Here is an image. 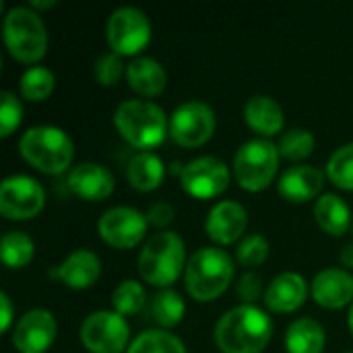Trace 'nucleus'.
I'll return each instance as SVG.
<instances>
[{
	"instance_id": "c9c22d12",
	"label": "nucleus",
	"mask_w": 353,
	"mask_h": 353,
	"mask_svg": "<svg viewBox=\"0 0 353 353\" xmlns=\"http://www.w3.org/2000/svg\"><path fill=\"white\" fill-rule=\"evenodd\" d=\"M238 298L244 302V304H254L261 296H263V277L254 271H248L240 277L238 281Z\"/></svg>"
},
{
	"instance_id": "dca6fc26",
	"label": "nucleus",
	"mask_w": 353,
	"mask_h": 353,
	"mask_svg": "<svg viewBox=\"0 0 353 353\" xmlns=\"http://www.w3.org/2000/svg\"><path fill=\"white\" fill-rule=\"evenodd\" d=\"M246 225H248V213L236 201H219L209 211L207 221H205L207 236L221 246H228L240 240L242 234L246 232Z\"/></svg>"
},
{
	"instance_id": "423d86ee",
	"label": "nucleus",
	"mask_w": 353,
	"mask_h": 353,
	"mask_svg": "<svg viewBox=\"0 0 353 353\" xmlns=\"http://www.w3.org/2000/svg\"><path fill=\"white\" fill-rule=\"evenodd\" d=\"M2 35L8 54L23 64H33L48 52L46 23L31 6L8 8L2 23Z\"/></svg>"
},
{
	"instance_id": "f257e3e1",
	"label": "nucleus",
	"mask_w": 353,
	"mask_h": 353,
	"mask_svg": "<svg viewBox=\"0 0 353 353\" xmlns=\"http://www.w3.org/2000/svg\"><path fill=\"white\" fill-rule=\"evenodd\" d=\"M213 337L223 353H261L273 337V321L263 308L240 304L217 321Z\"/></svg>"
},
{
	"instance_id": "5701e85b",
	"label": "nucleus",
	"mask_w": 353,
	"mask_h": 353,
	"mask_svg": "<svg viewBox=\"0 0 353 353\" xmlns=\"http://www.w3.org/2000/svg\"><path fill=\"white\" fill-rule=\"evenodd\" d=\"M165 176V165L159 155L151 151L137 153L126 165V180L132 188L141 192H151L161 186Z\"/></svg>"
},
{
	"instance_id": "79ce46f5",
	"label": "nucleus",
	"mask_w": 353,
	"mask_h": 353,
	"mask_svg": "<svg viewBox=\"0 0 353 353\" xmlns=\"http://www.w3.org/2000/svg\"><path fill=\"white\" fill-rule=\"evenodd\" d=\"M347 353H353V352H347Z\"/></svg>"
},
{
	"instance_id": "bb28decb",
	"label": "nucleus",
	"mask_w": 353,
	"mask_h": 353,
	"mask_svg": "<svg viewBox=\"0 0 353 353\" xmlns=\"http://www.w3.org/2000/svg\"><path fill=\"white\" fill-rule=\"evenodd\" d=\"M126 353H186V345L170 331L149 329L132 339Z\"/></svg>"
},
{
	"instance_id": "e433bc0d",
	"label": "nucleus",
	"mask_w": 353,
	"mask_h": 353,
	"mask_svg": "<svg viewBox=\"0 0 353 353\" xmlns=\"http://www.w3.org/2000/svg\"><path fill=\"white\" fill-rule=\"evenodd\" d=\"M174 215H176V211H174V207L170 203H155L145 213L147 221L153 228H165V225H170L174 221Z\"/></svg>"
},
{
	"instance_id": "2f4dec72",
	"label": "nucleus",
	"mask_w": 353,
	"mask_h": 353,
	"mask_svg": "<svg viewBox=\"0 0 353 353\" xmlns=\"http://www.w3.org/2000/svg\"><path fill=\"white\" fill-rule=\"evenodd\" d=\"M327 176L335 186L343 190H353V143L339 147L329 157Z\"/></svg>"
},
{
	"instance_id": "a19ab883",
	"label": "nucleus",
	"mask_w": 353,
	"mask_h": 353,
	"mask_svg": "<svg viewBox=\"0 0 353 353\" xmlns=\"http://www.w3.org/2000/svg\"><path fill=\"white\" fill-rule=\"evenodd\" d=\"M347 325H350V331H352L353 335V304L352 308H350V314H347Z\"/></svg>"
},
{
	"instance_id": "4468645a",
	"label": "nucleus",
	"mask_w": 353,
	"mask_h": 353,
	"mask_svg": "<svg viewBox=\"0 0 353 353\" xmlns=\"http://www.w3.org/2000/svg\"><path fill=\"white\" fill-rule=\"evenodd\" d=\"M58 333L54 314L46 308L27 310L12 327L10 341L19 353H46Z\"/></svg>"
},
{
	"instance_id": "0eeeda50",
	"label": "nucleus",
	"mask_w": 353,
	"mask_h": 353,
	"mask_svg": "<svg viewBox=\"0 0 353 353\" xmlns=\"http://www.w3.org/2000/svg\"><path fill=\"white\" fill-rule=\"evenodd\" d=\"M279 149L269 139L246 141L234 157V178L250 192L265 190L279 172Z\"/></svg>"
},
{
	"instance_id": "f3484780",
	"label": "nucleus",
	"mask_w": 353,
	"mask_h": 353,
	"mask_svg": "<svg viewBox=\"0 0 353 353\" xmlns=\"http://www.w3.org/2000/svg\"><path fill=\"white\" fill-rule=\"evenodd\" d=\"M310 294L323 308H345L347 304H353V275L347 269H323L316 273L310 285Z\"/></svg>"
},
{
	"instance_id": "4be33fe9",
	"label": "nucleus",
	"mask_w": 353,
	"mask_h": 353,
	"mask_svg": "<svg viewBox=\"0 0 353 353\" xmlns=\"http://www.w3.org/2000/svg\"><path fill=\"white\" fill-rule=\"evenodd\" d=\"M244 120L254 132H259L263 137H275L281 132V128L285 124V114H283L281 103L275 97L259 93L246 101Z\"/></svg>"
},
{
	"instance_id": "ddd939ff",
	"label": "nucleus",
	"mask_w": 353,
	"mask_h": 353,
	"mask_svg": "<svg viewBox=\"0 0 353 353\" xmlns=\"http://www.w3.org/2000/svg\"><path fill=\"white\" fill-rule=\"evenodd\" d=\"M180 184L190 196L207 201L225 192L230 186V168L219 157L203 155L182 168Z\"/></svg>"
},
{
	"instance_id": "f03ea898",
	"label": "nucleus",
	"mask_w": 353,
	"mask_h": 353,
	"mask_svg": "<svg viewBox=\"0 0 353 353\" xmlns=\"http://www.w3.org/2000/svg\"><path fill=\"white\" fill-rule=\"evenodd\" d=\"M19 151L31 168L52 176L66 172L74 159V143L68 132L50 124L27 128L19 141Z\"/></svg>"
},
{
	"instance_id": "2eb2a0df",
	"label": "nucleus",
	"mask_w": 353,
	"mask_h": 353,
	"mask_svg": "<svg viewBox=\"0 0 353 353\" xmlns=\"http://www.w3.org/2000/svg\"><path fill=\"white\" fill-rule=\"evenodd\" d=\"M66 186L74 196L89 203H97L105 201L114 192L116 182L108 168L93 161H83L68 172Z\"/></svg>"
},
{
	"instance_id": "c756f323",
	"label": "nucleus",
	"mask_w": 353,
	"mask_h": 353,
	"mask_svg": "<svg viewBox=\"0 0 353 353\" xmlns=\"http://www.w3.org/2000/svg\"><path fill=\"white\" fill-rule=\"evenodd\" d=\"M112 306L122 316H134L147 306V292L134 279H124L112 292Z\"/></svg>"
},
{
	"instance_id": "f704fd0d",
	"label": "nucleus",
	"mask_w": 353,
	"mask_h": 353,
	"mask_svg": "<svg viewBox=\"0 0 353 353\" xmlns=\"http://www.w3.org/2000/svg\"><path fill=\"white\" fill-rule=\"evenodd\" d=\"M23 120V105L14 93L2 91L0 93V137L8 139Z\"/></svg>"
},
{
	"instance_id": "6e6552de",
	"label": "nucleus",
	"mask_w": 353,
	"mask_h": 353,
	"mask_svg": "<svg viewBox=\"0 0 353 353\" xmlns=\"http://www.w3.org/2000/svg\"><path fill=\"white\" fill-rule=\"evenodd\" d=\"M105 37L114 54L137 56L151 41V21L137 6H120L108 19Z\"/></svg>"
},
{
	"instance_id": "393cba45",
	"label": "nucleus",
	"mask_w": 353,
	"mask_h": 353,
	"mask_svg": "<svg viewBox=\"0 0 353 353\" xmlns=\"http://www.w3.org/2000/svg\"><path fill=\"white\" fill-rule=\"evenodd\" d=\"M314 219L329 236H343L352 223L350 205L339 194H323L314 205Z\"/></svg>"
},
{
	"instance_id": "58836bf2",
	"label": "nucleus",
	"mask_w": 353,
	"mask_h": 353,
	"mask_svg": "<svg viewBox=\"0 0 353 353\" xmlns=\"http://www.w3.org/2000/svg\"><path fill=\"white\" fill-rule=\"evenodd\" d=\"M341 265L345 267V269H353V244H347V246H343V250H341Z\"/></svg>"
},
{
	"instance_id": "7c9ffc66",
	"label": "nucleus",
	"mask_w": 353,
	"mask_h": 353,
	"mask_svg": "<svg viewBox=\"0 0 353 353\" xmlns=\"http://www.w3.org/2000/svg\"><path fill=\"white\" fill-rule=\"evenodd\" d=\"M314 134L306 128H292L288 132L281 134L279 143H277V149H279V155L290 159V161H300V159H306L308 155H312L314 151Z\"/></svg>"
},
{
	"instance_id": "c85d7f7f",
	"label": "nucleus",
	"mask_w": 353,
	"mask_h": 353,
	"mask_svg": "<svg viewBox=\"0 0 353 353\" xmlns=\"http://www.w3.org/2000/svg\"><path fill=\"white\" fill-rule=\"evenodd\" d=\"M56 85L54 72L46 66H29L19 81L21 95L29 101H43L52 95Z\"/></svg>"
},
{
	"instance_id": "ea45409f",
	"label": "nucleus",
	"mask_w": 353,
	"mask_h": 353,
	"mask_svg": "<svg viewBox=\"0 0 353 353\" xmlns=\"http://www.w3.org/2000/svg\"><path fill=\"white\" fill-rule=\"evenodd\" d=\"M35 12L37 10H43V8H52V6H56V0H31V4H29Z\"/></svg>"
},
{
	"instance_id": "20e7f679",
	"label": "nucleus",
	"mask_w": 353,
	"mask_h": 353,
	"mask_svg": "<svg viewBox=\"0 0 353 353\" xmlns=\"http://www.w3.org/2000/svg\"><path fill=\"white\" fill-rule=\"evenodd\" d=\"M234 261L225 250L205 246L192 252V256L188 259L184 285L196 302H211L225 294L234 279Z\"/></svg>"
},
{
	"instance_id": "a211bd4d",
	"label": "nucleus",
	"mask_w": 353,
	"mask_h": 353,
	"mask_svg": "<svg viewBox=\"0 0 353 353\" xmlns=\"http://www.w3.org/2000/svg\"><path fill=\"white\" fill-rule=\"evenodd\" d=\"M308 298V283L300 273L285 271L267 285L265 290V304L271 312L290 314L304 306Z\"/></svg>"
},
{
	"instance_id": "4c0bfd02",
	"label": "nucleus",
	"mask_w": 353,
	"mask_h": 353,
	"mask_svg": "<svg viewBox=\"0 0 353 353\" xmlns=\"http://www.w3.org/2000/svg\"><path fill=\"white\" fill-rule=\"evenodd\" d=\"M0 304H2L0 329H2V331H8V329H10V323H12V302H10V298H8L6 292L0 294Z\"/></svg>"
},
{
	"instance_id": "473e14b6",
	"label": "nucleus",
	"mask_w": 353,
	"mask_h": 353,
	"mask_svg": "<svg viewBox=\"0 0 353 353\" xmlns=\"http://www.w3.org/2000/svg\"><path fill=\"white\" fill-rule=\"evenodd\" d=\"M93 77H95V81L99 85L112 87L122 77H126V64L122 62V58L118 54L105 52V54L95 58V62H93Z\"/></svg>"
},
{
	"instance_id": "a878e982",
	"label": "nucleus",
	"mask_w": 353,
	"mask_h": 353,
	"mask_svg": "<svg viewBox=\"0 0 353 353\" xmlns=\"http://www.w3.org/2000/svg\"><path fill=\"white\" fill-rule=\"evenodd\" d=\"M184 312H186V304H184L182 296L170 288L159 290L149 302L151 319L163 329H172V327L180 325L184 319Z\"/></svg>"
},
{
	"instance_id": "f8f14e48",
	"label": "nucleus",
	"mask_w": 353,
	"mask_h": 353,
	"mask_svg": "<svg viewBox=\"0 0 353 353\" xmlns=\"http://www.w3.org/2000/svg\"><path fill=\"white\" fill-rule=\"evenodd\" d=\"M147 217L134 207L118 205L103 211L97 221V234L105 244L118 250H130L147 236Z\"/></svg>"
},
{
	"instance_id": "9b49d317",
	"label": "nucleus",
	"mask_w": 353,
	"mask_h": 353,
	"mask_svg": "<svg viewBox=\"0 0 353 353\" xmlns=\"http://www.w3.org/2000/svg\"><path fill=\"white\" fill-rule=\"evenodd\" d=\"M46 205L43 186L25 174H14L0 184V213L12 221L33 219Z\"/></svg>"
},
{
	"instance_id": "1a4fd4ad",
	"label": "nucleus",
	"mask_w": 353,
	"mask_h": 353,
	"mask_svg": "<svg viewBox=\"0 0 353 353\" xmlns=\"http://www.w3.org/2000/svg\"><path fill=\"white\" fill-rule=\"evenodd\" d=\"M79 337L91 353H122L130 345V327L116 310H97L83 321Z\"/></svg>"
},
{
	"instance_id": "72a5a7b5",
	"label": "nucleus",
	"mask_w": 353,
	"mask_h": 353,
	"mask_svg": "<svg viewBox=\"0 0 353 353\" xmlns=\"http://www.w3.org/2000/svg\"><path fill=\"white\" fill-rule=\"evenodd\" d=\"M236 256L244 267H261L269 259V240L261 234H250L238 244Z\"/></svg>"
},
{
	"instance_id": "7ed1b4c3",
	"label": "nucleus",
	"mask_w": 353,
	"mask_h": 353,
	"mask_svg": "<svg viewBox=\"0 0 353 353\" xmlns=\"http://www.w3.org/2000/svg\"><path fill=\"white\" fill-rule=\"evenodd\" d=\"M186 246L176 232L153 234L139 254V275L149 285L168 290L186 271Z\"/></svg>"
},
{
	"instance_id": "aec40b11",
	"label": "nucleus",
	"mask_w": 353,
	"mask_h": 353,
	"mask_svg": "<svg viewBox=\"0 0 353 353\" xmlns=\"http://www.w3.org/2000/svg\"><path fill=\"white\" fill-rule=\"evenodd\" d=\"M323 184H325V174L319 168L292 165L281 174L277 182V190L290 203H308L323 190Z\"/></svg>"
},
{
	"instance_id": "9d476101",
	"label": "nucleus",
	"mask_w": 353,
	"mask_h": 353,
	"mask_svg": "<svg viewBox=\"0 0 353 353\" xmlns=\"http://www.w3.org/2000/svg\"><path fill=\"white\" fill-rule=\"evenodd\" d=\"M215 126H217V118L213 108L199 99L180 103L170 118L172 139L186 149L205 145L213 137Z\"/></svg>"
},
{
	"instance_id": "39448f33",
	"label": "nucleus",
	"mask_w": 353,
	"mask_h": 353,
	"mask_svg": "<svg viewBox=\"0 0 353 353\" xmlns=\"http://www.w3.org/2000/svg\"><path fill=\"white\" fill-rule=\"evenodd\" d=\"M114 126L128 145L143 151L161 145L170 132L165 112L149 99L122 101L114 112Z\"/></svg>"
},
{
	"instance_id": "b1692460",
	"label": "nucleus",
	"mask_w": 353,
	"mask_h": 353,
	"mask_svg": "<svg viewBox=\"0 0 353 353\" xmlns=\"http://www.w3.org/2000/svg\"><path fill=\"white\" fill-rule=\"evenodd\" d=\"M327 343V333L323 325L314 319H298L285 331L288 353H323Z\"/></svg>"
},
{
	"instance_id": "412c9836",
	"label": "nucleus",
	"mask_w": 353,
	"mask_h": 353,
	"mask_svg": "<svg viewBox=\"0 0 353 353\" xmlns=\"http://www.w3.org/2000/svg\"><path fill=\"white\" fill-rule=\"evenodd\" d=\"M126 83L143 97H157L168 85V72L159 60L151 56H137L126 64Z\"/></svg>"
},
{
	"instance_id": "6ab92c4d",
	"label": "nucleus",
	"mask_w": 353,
	"mask_h": 353,
	"mask_svg": "<svg viewBox=\"0 0 353 353\" xmlns=\"http://www.w3.org/2000/svg\"><path fill=\"white\" fill-rule=\"evenodd\" d=\"M52 275H56L64 285L72 288V290H87L91 288L99 275H101V261L93 250L87 248H79L74 252H70L54 271Z\"/></svg>"
},
{
	"instance_id": "cd10ccee",
	"label": "nucleus",
	"mask_w": 353,
	"mask_h": 353,
	"mask_svg": "<svg viewBox=\"0 0 353 353\" xmlns=\"http://www.w3.org/2000/svg\"><path fill=\"white\" fill-rule=\"evenodd\" d=\"M0 252L8 269H23L35 254V242L25 232H6L0 242Z\"/></svg>"
}]
</instances>
